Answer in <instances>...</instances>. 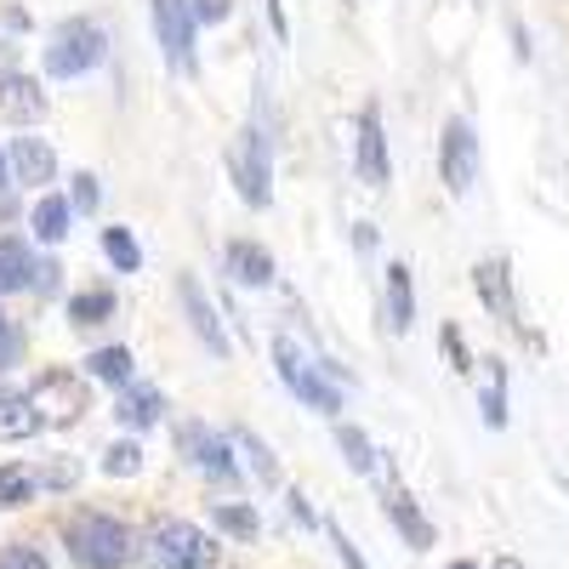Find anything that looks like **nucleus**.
Returning a JSON list of instances; mask_svg holds the SVG:
<instances>
[{
	"mask_svg": "<svg viewBox=\"0 0 569 569\" xmlns=\"http://www.w3.org/2000/svg\"><path fill=\"white\" fill-rule=\"evenodd\" d=\"M69 552H74L80 569H120L137 552V541H131V530L120 525V518L80 512V518H69Z\"/></svg>",
	"mask_w": 569,
	"mask_h": 569,
	"instance_id": "1",
	"label": "nucleus"
},
{
	"mask_svg": "<svg viewBox=\"0 0 569 569\" xmlns=\"http://www.w3.org/2000/svg\"><path fill=\"white\" fill-rule=\"evenodd\" d=\"M109 58V34L98 23H63L52 34V46H46V74H58V80H74V74H91Z\"/></svg>",
	"mask_w": 569,
	"mask_h": 569,
	"instance_id": "2",
	"label": "nucleus"
},
{
	"mask_svg": "<svg viewBox=\"0 0 569 569\" xmlns=\"http://www.w3.org/2000/svg\"><path fill=\"white\" fill-rule=\"evenodd\" d=\"M149 558L160 569H211L217 563V541L194 525H182V518H160L149 530Z\"/></svg>",
	"mask_w": 569,
	"mask_h": 569,
	"instance_id": "3",
	"label": "nucleus"
},
{
	"mask_svg": "<svg viewBox=\"0 0 569 569\" xmlns=\"http://www.w3.org/2000/svg\"><path fill=\"white\" fill-rule=\"evenodd\" d=\"M439 177L445 188L461 200L472 194V182H479V137H472L467 120H445V137H439Z\"/></svg>",
	"mask_w": 569,
	"mask_h": 569,
	"instance_id": "4",
	"label": "nucleus"
},
{
	"mask_svg": "<svg viewBox=\"0 0 569 569\" xmlns=\"http://www.w3.org/2000/svg\"><path fill=\"white\" fill-rule=\"evenodd\" d=\"M154 34H160V52H166L171 69L200 74V58H194V7H188V0H154Z\"/></svg>",
	"mask_w": 569,
	"mask_h": 569,
	"instance_id": "5",
	"label": "nucleus"
},
{
	"mask_svg": "<svg viewBox=\"0 0 569 569\" xmlns=\"http://www.w3.org/2000/svg\"><path fill=\"white\" fill-rule=\"evenodd\" d=\"M29 399H34V410H40V421L46 427H69L74 416H86V382L74 370H46V376H34V388H29Z\"/></svg>",
	"mask_w": 569,
	"mask_h": 569,
	"instance_id": "6",
	"label": "nucleus"
},
{
	"mask_svg": "<svg viewBox=\"0 0 569 569\" xmlns=\"http://www.w3.org/2000/svg\"><path fill=\"white\" fill-rule=\"evenodd\" d=\"M228 171H233V182H240L246 206H268V142H262V131H246L240 142H233Z\"/></svg>",
	"mask_w": 569,
	"mask_h": 569,
	"instance_id": "7",
	"label": "nucleus"
},
{
	"mask_svg": "<svg viewBox=\"0 0 569 569\" xmlns=\"http://www.w3.org/2000/svg\"><path fill=\"white\" fill-rule=\"evenodd\" d=\"M177 297H182V308H188V325H194V337H200L217 359H228V330H222L217 308L206 302V291H200V279H194V273H182V279H177Z\"/></svg>",
	"mask_w": 569,
	"mask_h": 569,
	"instance_id": "8",
	"label": "nucleus"
},
{
	"mask_svg": "<svg viewBox=\"0 0 569 569\" xmlns=\"http://www.w3.org/2000/svg\"><path fill=\"white\" fill-rule=\"evenodd\" d=\"M177 445L188 450V461H194L200 472H211V479H233V456H228V445L211 433V427L182 421V427H177Z\"/></svg>",
	"mask_w": 569,
	"mask_h": 569,
	"instance_id": "9",
	"label": "nucleus"
},
{
	"mask_svg": "<svg viewBox=\"0 0 569 569\" xmlns=\"http://www.w3.org/2000/svg\"><path fill=\"white\" fill-rule=\"evenodd\" d=\"M359 182L388 188V137H382V114L376 109L359 114Z\"/></svg>",
	"mask_w": 569,
	"mask_h": 569,
	"instance_id": "10",
	"label": "nucleus"
},
{
	"mask_svg": "<svg viewBox=\"0 0 569 569\" xmlns=\"http://www.w3.org/2000/svg\"><path fill=\"white\" fill-rule=\"evenodd\" d=\"M12 177L29 182V188H46L58 177V154H52V142L46 137H18L12 142Z\"/></svg>",
	"mask_w": 569,
	"mask_h": 569,
	"instance_id": "11",
	"label": "nucleus"
},
{
	"mask_svg": "<svg viewBox=\"0 0 569 569\" xmlns=\"http://www.w3.org/2000/svg\"><path fill=\"white\" fill-rule=\"evenodd\" d=\"M0 114L18 120V126L46 120V91H40L29 74H7V80H0Z\"/></svg>",
	"mask_w": 569,
	"mask_h": 569,
	"instance_id": "12",
	"label": "nucleus"
},
{
	"mask_svg": "<svg viewBox=\"0 0 569 569\" xmlns=\"http://www.w3.org/2000/svg\"><path fill=\"white\" fill-rule=\"evenodd\" d=\"M472 284H479V302L496 319H512V279H507V262L501 257H485L479 268H472Z\"/></svg>",
	"mask_w": 569,
	"mask_h": 569,
	"instance_id": "13",
	"label": "nucleus"
},
{
	"mask_svg": "<svg viewBox=\"0 0 569 569\" xmlns=\"http://www.w3.org/2000/svg\"><path fill=\"white\" fill-rule=\"evenodd\" d=\"M388 518L399 525V536H405L416 552L433 547V525H427V518L416 512V501H410V490H405V485H388Z\"/></svg>",
	"mask_w": 569,
	"mask_h": 569,
	"instance_id": "14",
	"label": "nucleus"
},
{
	"mask_svg": "<svg viewBox=\"0 0 569 569\" xmlns=\"http://www.w3.org/2000/svg\"><path fill=\"white\" fill-rule=\"evenodd\" d=\"M29 273H34V257H29V246L18 240V233H7V240H0V297L29 291Z\"/></svg>",
	"mask_w": 569,
	"mask_h": 569,
	"instance_id": "15",
	"label": "nucleus"
},
{
	"mask_svg": "<svg viewBox=\"0 0 569 569\" xmlns=\"http://www.w3.org/2000/svg\"><path fill=\"white\" fill-rule=\"evenodd\" d=\"M228 273L240 279V284H268L273 279V257L257 240H233L228 246Z\"/></svg>",
	"mask_w": 569,
	"mask_h": 569,
	"instance_id": "16",
	"label": "nucleus"
},
{
	"mask_svg": "<svg viewBox=\"0 0 569 569\" xmlns=\"http://www.w3.org/2000/svg\"><path fill=\"white\" fill-rule=\"evenodd\" d=\"M160 393L154 388H137V382H126L120 388V399H114V416H120V427H154L160 421Z\"/></svg>",
	"mask_w": 569,
	"mask_h": 569,
	"instance_id": "17",
	"label": "nucleus"
},
{
	"mask_svg": "<svg viewBox=\"0 0 569 569\" xmlns=\"http://www.w3.org/2000/svg\"><path fill=\"white\" fill-rule=\"evenodd\" d=\"M40 410L29 393H12V399H0V439H34L40 433Z\"/></svg>",
	"mask_w": 569,
	"mask_h": 569,
	"instance_id": "18",
	"label": "nucleus"
},
{
	"mask_svg": "<svg viewBox=\"0 0 569 569\" xmlns=\"http://www.w3.org/2000/svg\"><path fill=\"white\" fill-rule=\"evenodd\" d=\"M131 370H137V359H131V348H126V342L98 348V353L86 359V376H98V382H109V388H126V382H131Z\"/></svg>",
	"mask_w": 569,
	"mask_h": 569,
	"instance_id": "19",
	"label": "nucleus"
},
{
	"mask_svg": "<svg viewBox=\"0 0 569 569\" xmlns=\"http://www.w3.org/2000/svg\"><path fill=\"white\" fill-rule=\"evenodd\" d=\"M388 325L393 330H410L416 325V291H410V268L405 262L388 268Z\"/></svg>",
	"mask_w": 569,
	"mask_h": 569,
	"instance_id": "20",
	"label": "nucleus"
},
{
	"mask_svg": "<svg viewBox=\"0 0 569 569\" xmlns=\"http://www.w3.org/2000/svg\"><path fill=\"white\" fill-rule=\"evenodd\" d=\"M69 217H74V206H69V200L40 194V200H34V240H40V246H58L63 233H69Z\"/></svg>",
	"mask_w": 569,
	"mask_h": 569,
	"instance_id": "21",
	"label": "nucleus"
},
{
	"mask_svg": "<svg viewBox=\"0 0 569 569\" xmlns=\"http://www.w3.org/2000/svg\"><path fill=\"white\" fill-rule=\"evenodd\" d=\"M211 518H217L222 536H240V541H251V536L262 530L257 507H246V501H211Z\"/></svg>",
	"mask_w": 569,
	"mask_h": 569,
	"instance_id": "22",
	"label": "nucleus"
},
{
	"mask_svg": "<svg viewBox=\"0 0 569 569\" xmlns=\"http://www.w3.org/2000/svg\"><path fill=\"white\" fill-rule=\"evenodd\" d=\"M34 490H40L34 467H23V461L0 467V507H23V501H34Z\"/></svg>",
	"mask_w": 569,
	"mask_h": 569,
	"instance_id": "23",
	"label": "nucleus"
},
{
	"mask_svg": "<svg viewBox=\"0 0 569 569\" xmlns=\"http://www.w3.org/2000/svg\"><path fill=\"white\" fill-rule=\"evenodd\" d=\"M291 393L302 399V405H313V410H325V416H337L342 410V393L330 388V382H319V370H302L297 382H291Z\"/></svg>",
	"mask_w": 569,
	"mask_h": 569,
	"instance_id": "24",
	"label": "nucleus"
},
{
	"mask_svg": "<svg viewBox=\"0 0 569 569\" xmlns=\"http://www.w3.org/2000/svg\"><path fill=\"white\" fill-rule=\"evenodd\" d=\"M103 257H109L120 273H137V268H142V246L131 240V228H103Z\"/></svg>",
	"mask_w": 569,
	"mask_h": 569,
	"instance_id": "25",
	"label": "nucleus"
},
{
	"mask_svg": "<svg viewBox=\"0 0 569 569\" xmlns=\"http://www.w3.org/2000/svg\"><path fill=\"white\" fill-rule=\"evenodd\" d=\"M337 445H342V461H348L353 472H376V450H370V439L359 433V427L337 421Z\"/></svg>",
	"mask_w": 569,
	"mask_h": 569,
	"instance_id": "26",
	"label": "nucleus"
},
{
	"mask_svg": "<svg viewBox=\"0 0 569 569\" xmlns=\"http://www.w3.org/2000/svg\"><path fill=\"white\" fill-rule=\"evenodd\" d=\"M233 445L246 450V461H251V472H257L262 485H279V467H273V456H268V445H262L257 433H246V427H240V433H233Z\"/></svg>",
	"mask_w": 569,
	"mask_h": 569,
	"instance_id": "27",
	"label": "nucleus"
},
{
	"mask_svg": "<svg viewBox=\"0 0 569 569\" xmlns=\"http://www.w3.org/2000/svg\"><path fill=\"white\" fill-rule=\"evenodd\" d=\"M69 313H74V325H103V319L114 313V297H109V291H80V297L69 302Z\"/></svg>",
	"mask_w": 569,
	"mask_h": 569,
	"instance_id": "28",
	"label": "nucleus"
},
{
	"mask_svg": "<svg viewBox=\"0 0 569 569\" xmlns=\"http://www.w3.org/2000/svg\"><path fill=\"white\" fill-rule=\"evenodd\" d=\"M137 467H142V450H137L131 439H120V445L103 450V472H109V479H131Z\"/></svg>",
	"mask_w": 569,
	"mask_h": 569,
	"instance_id": "29",
	"label": "nucleus"
},
{
	"mask_svg": "<svg viewBox=\"0 0 569 569\" xmlns=\"http://www.w3.org/2000/svg\"><path fill=\"white\" fill-rule=\"evenodd\" d=\"M479 405H485V421H490V427H507V376H501V370L490 376V388H485Z\"/></svg>",
	"mask_w": 569,
	"mask_h": 569,
	"instance_id": "30",
	"label": "nucleus"
},
{
	"mask_svg": "<svg viewBox=\"0 0 569 569\" xmlns=\"http://www.w3.org/2000/svg\"><path fill=\"white\" fill-rule=\"evenodd\" d=\"M439 348L450 353V370H456V376H467V370H472V353H467V342H461V330H456V325H445V330H439Z\"/></svg>",
	"mask_w": 569,
	"mask_h": 569,
	"instance_id": "31",
	"label": "nucleus"
},
{
	"mask_svg": "<svg viewBox=\"0 0 569 569\" xmlns=\"http://www.w3.org/2000/svg\"><path fill=\"white\" fill-rule=\"evenodd\" d=\"M0 569H46V552L18 541V547H0Z\"/></svg>",
	"mask_w": 569,
	"mask_h": 569,
	"instance_id": "32",
	"label": "nucleus"
},
{
	"mask_svg": "<svg viewBox=\"0 0 569 569\" xmlns=\"http://www.w3.org/2000/svg\"><path fill=\"white\" fill-rule=\"evenodd\" d=\"M69 206H74L80 217L98 211V177H91V171H80V177H74V188H69Z\"/></svg>",
	"mask_w": 569,
	"mask_h": 569,
	"instance_id": "33",
	"label": "nucleus"
},
{
	"mask_svg": "<svg viewBox=\"0 0 569 569\" xmlns=\"http://www.w3.org/2000/svg\"><path fill=\"white\" fill-rule=\"evenodd\" d=\"M273 359H279V376H284V388L302 376V353H297V342L291 337H273Z\"/></svg>",
	"mask_w": 569,
	"mask_h": 569,
	"instance_id": "34",
	"label": "nucleus"
},
{
	"mask_svg": "<svg viewBox=\"0 0 569 569\" xmlns=\"http://www.w3.org/2000/svg\"><path fill=\"white\" fill-rule=\"evenodd\" d=\"M194 7V23H222L233 12V0H188Z\"/></svg>",
	"mask_w": 569,
	"mask_h": 569,
	"instance_id": "35",
	"label": "nucleus"
},
{
	"mask_svg": "<svg viewBox=\"0 0 569 569\" xmlns=\"http://www.w3.org/2000/svg\"><path fill=\"white\" fill-rule=\"evenodd\" d=\"M330 547H337V558H342V569H370V563L359 558V547H353V541H348V536H342L337 525H330Z\"/></svg>",
	"mask_w": 569,
	"mask_h": 569,
	"instance_id": "36",
	"label": "nucleus"
},
{
	"mask_svg": "<svg viewBox=\"0 0 569 569\" xmlns=\"http://www.w3.org/2000/svg\"><path fill=\"white\" fill-rule=\"evenodd\" d=\"M34 479H40V485H52V490H69V485L80 479V467H74V461H58L52 472H34Z\"/></svg>",
	"mask_w": 569,
	"mask_h": 569,
	"instance_id": "37",
	"label": "nucleus"
},
{
	"mask_svg": "<svg viewBox=\"0 0 569 569\" xmlns=\"http://www.w3.org/2000/svg\"><path fill=\"white\" fill-rule=\"evenodd\" d=\"M18 348H23V342H18V330H12V325H0V370H12V365H18Z\"/></svg>",
	"mask_w": 569,
	"mask_h": 569,
	"instance_id": "38",
	"label": "nucleus"
},
{
	"mask_svg": "<svg viewBox=\"0 0 569 569\" xmlns=\"http://www.w3.org/2000/svg\"><path fill=\"white\" fill-rule=\"evenodd\" d=\"M490 569H530V563H525V558H496Z\"/></svg>",
	"mask_w": 569,
	"mask_h": 569,
	"instance_id": "39",
	"label": "nucleus"
},
{
	"mask_svg": "<svg viewBox=\"0 0 569 569\" xmlns=\"http://www.w3.org/2000/svg\"><path fill=\"white\" fill-rule=\"evenodd\" d=\"M0 188H7V154H0Z\"/></svg>",
	"mask_w": 569,
	"mask_h": 569,
	"instance_id": "40",
	"label": "nucleus"
},
{
	"mask_svg": "<svg viewBox=\"0 0 569 569\" xmlns=\"http://www.w3.org/2000/svg\"><path fill=\"white\" fill-rule=\"evenodd\" d=\"M450 569H479V563H450Z\"/></svg>",
	"mask_w": 569,
	"mask_h": 569,
	"instance_id": "41",
	"label": "nucleus"
},
{
	"mask_svg": "<svg viewBox=\"0 0 569 569\" xmlns=\"http://www.w3.org/2000/svg\"><path fill=\"white\" fill-rule=\"evenodd\" d=\"M0 325H7V313H0Z\"/></svg>",
	"mask_w": 569,
	"mask_h": 569,
	"instance_id": "42",
	"label": "nucleus"
},
{
	"mask_svg": "<svg viewBox=\"0 0 569 569\" xmlns=\"http://www.w3.org/2000/svg\"><path fill=\"white\" fill-rule=\"evenodd\" d=\"M348 7H359V0H348Z\"/></svg>",
	"mask_w": 569,
	"mask_h": 569,
	"instance_id": "43",
	"label": "nucleus"
}]
</instances>
